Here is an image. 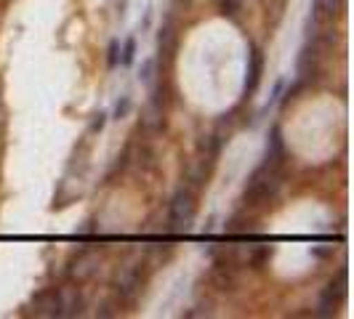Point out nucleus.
<instances>
[{
  "label": "nucleus",
  "mask_w": 354,
  "mask_h": 319,
  "mask_svg": "<svg viewBox=\"0 0 354 319\" xmlns=\"http://www.w3.org/2000/svg\"><path fill=\"white\" fill-rule=\"evenodd\" d=\"M192 215H195V202H192V195L187 189H181L174 202H171V224L174 229H187L192 224Z\"/></svg>",
  "instance_id": "1"
},
{
  "label": "nucleus",
  "mask_w": 354,
  "mask_h": 319,
  "mask_svg": "<svg viewBox=\"0 0 354 319\" xmlns=\"http://www.w3.org/2000/svg\"><path fill=\"white\" fill-rule=\"evenodd\" d=\"M96 269H99V255H93V253H83V255H77V261L72 264L70 274H72V280L86 282L88 277L96 274Z\"/></svg>",
  "instance_id": "2"
},
{
  "label": "nucleus",
  "mask_w": 354,
  "mask_h": 319,
  "mask_svg": "<svg viewBox=\"0 0 354 319\" xmlns=\"http://www.w3.org/2000/svg\"><path fill=\"white\" fill-rule=\"evenodd\" d=\"M35 314L37 317H62V293H43L35 298Z\"/></svg>",
  "instance_id": "3"
},
{
  "label": "nucleus",
  "mask_w": 354,
  "mask_h": 319,
  "mask_svg": "<svg viewBox=\"0 0 354 319\" xmlns=\"http://www.w3.org/2000/svg\"><path fill=\"white\" fill-rule=\"evenodd\" d=\"M344 284H346V277H344V274L338 277L336 282H330V284H328V290H325V296H322V311H325V314L330 311V303L336 306L338 298L344 296Z\"/></svg>",
  "instance_id": "4"
},
{
  "label": "nucleus",
  "mask_w": 354,
  "mask_h": 319,
  "mask_svg": "<svg viewBox=\"0 0 354 319\" xmlns=\"http://www.w3.org/2000/svg\"><path fill=\"white\" fill-rule=\"evenodd\" d=\"M259 72H261V53L250 51V70H248V83H245V88L248 90L256 88V83H259Z\"/></svg>",
  "instance_id": "5"
},
{
  "label": "nucleus",
  "mask_w": 354,
  "mask_h": 319,
  "mask_svg": "<svg viewBox=\"0 0 354 319\" xmlns=\"http://www.w3.org/2000/svg\"><path fill=\"white\" fill-rule=\"evenodd\" d=\"M315 11L322 19H333L338 11V0H315Z\"/></svg>",
  "instance_id": "6"
},
{
  "label": "nucleus",
  "mask_w": 354,
  "mask_h": 319,
  "mask_svg": "<svg viewBox=\"0 0 354 319\" xmlns=\"http://www.w3.org/2000/svg\"><path fill=\"white\" fill-rule=\"evenodd\" d=\"M133 53H136V40L133 37H125V43H123V51H120V64H131L133 61Z\"/></svg>",
  "instance_id": "7"
},
{
  "label": "nucleus",
  "mask_w": 354,
  "mask_h": 319,
  "mask_svg": "<svg viewBox=\"0 0 354 319\" xmlns=\"http://www.w3.org/2000/svg\"><path fill=\"white\" fill-rule=\"evenodd\" d=\"M152 77H155V59H144L142 72H139V80H142L144 86H149Z\"/></svg>",
  "instance_id": "8"
},
{
  "label": "nucleus",
  "mask_w": 354,
  "mask_h": 319,
  "mask_svg": "<svg viewBox=\"0 0 354 319\" xmlns=\"http://www.w3.org/2000/svg\"><path fill=\"white\" fill-rule=\"evenodd\" d=\"M128 109H131V99H128V96H123V99L115 104V120H123L125 115H128Z\"/></svg>",
  "instance_id": "9"
},
{
  "label": "nucleus",
  "mask_w": 354,
  "mask_h": 319,
  "mask_svg": "<svg viewBox=\"0 0 354 319\" xmlns=\"http://www.w3.org/2000/svg\"><path fill=\"white\" fill-rule=\"evenodd\" d=\"M120 61V43L118 40H112V46H109V64L115 67Z\"/></svg>",
  "instance_id": "10"
},
{
  "label": "nucleus",
  "mask_w": 354,
  "mask_h": 319,
  "mask_svg": "<svg viewBox=\"0 0 354 319\" xmlns=\"http://www.w3.org/2000/svg\"><path fill=\"white\" fill-rule=\"evenodd\" d=\"M104 123H106V115H104V112L93 115V123H91V130H93V133H96V130H102V128H104Z\"/></svg>",
  "instance_id": "11"
},
{
  "label": "nucleus",
  "mask_w": 354,
  "mask_h": 319,
  "mask_svg": "<svg viewBox=\"0 0 354 319\" xmlns=\"http://www.w3.org/2000/svg\"><path fill=\"white\" fill-rule=\"evenodd\" d=\"M125 6H128V0H115V14L120 19L125 17Z\"/></svg>",
  "instance_id": "12"
}]
</instances>
